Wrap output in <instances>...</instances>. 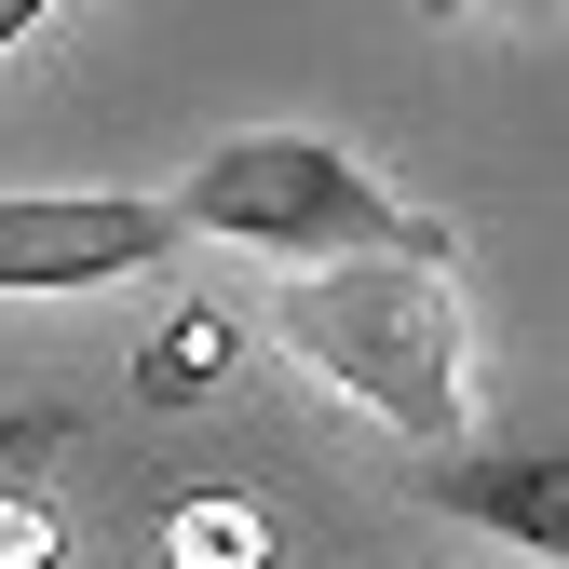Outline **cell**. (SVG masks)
Wrapping results in <instances>:
<instances>
[{"mask_svg":"<svg viewBox=\"0 0 569 569\" xmlns=\"http://www.w3.org/2000/svg\"><path fill=\"white\" fill-rule=\"evenodd\" d=\"M284 352H299L312 380H339L367 420L420 461L475 448V339H461V299H448V258H339V271H299L271 299Z\"/></svg>","mask_w":569,"mask_h":569,"instance_id":"cell-1","label":"cell"},{"mask_svg":"<svg viewBox=\"0 0 569 569\" xmlns=\"http://www.w3.org/2000/svg\"><path fill=\"white\" fill-rule=\"evenodd\" d=\"M163 203H177V231H218V244L299 258V271H339V258H448V231L420 218V203H393L339 136H299V122L218 136Z\"/></svg>","mask_w":569,"mask_h":569,"instance_id":"cell-2","label":"cell"},{"mask_svg":"<svg viewBox=\"0 0 569 569\" xmlns=\"http://www.w3.org/2000/svg\"><path fill=\"white\" fill-rule=\"evenodd\" d=\"M190 231L150 190H0V299H82V284L163 271Z\"/></svg>","mask_w":569,"mask_h":569,"instance_id":"cell-3","label":"cell"},{"mask_svg":"<svg viewBox=\"0 0 569 569\" xmlns=\"http://www.w3.org/2000/svg\"><path fill=\"white\" fill-rule=\"evenodd\" d=\"M420 502L488 529V542H516V556H542V569H569V435H529V420L475 435L448 461H420Z\"/></svg>","mask_w":569,"mask_h":569,"instance_id":"cell-4","label":"cell"},{"mask_svg":"<svg viewBox=\"0 0 569 569\" xmlns=\"http://www.w3.org/2000/svg\"><path fill=\"white\" fill-rule=\"evenodd\" d=\"M163 569H271L258 502H177L163 516Z\"/></svg>","mask_w":569,"mask_h":569,"instance_id":"cell-5","label":"cell"},{"mask_svg":"<svg viewBox=\"0 0 569 569\" xmlns=\"http://www.w3.org/2000/svg\"><path fill=\"white\" fill-rule=\"evenodd\" d=\"M218 367H231V326H218V312H190V326L150 352V367H136V393H190V380H218Z\"/></svg>","mask_w":569,"mask_h":569,"instance_id":"cell-6","label":"cell"},{"mask_svg":"<svg viewBox=\"0 0 569 569\" xmlns=\"http://www.w3.org/2000/svg\"><path fill=\"white\" fill-rule=\"evenodd\" d=\"M0 569H54V516L14 502V488H0Z\"/></svg>","mask_w":569,"mask_h":569,"instance_id":"cell-7","label":"cell"},{"mask_svg":"<svg viewBox=\"0 0 569 569\" xmlns=\"http://www.w3.org/2000/svg\"><path fill=\"white\" fill-rule=\"evenodd\" d=\"M54 435H68L54 407H0V461H28V448H54Z\"/></svg>","mask_w":569,"mask_h":569,"instance_id":"cell-8","label":"cell"},{"mask_svg":"<svg viewBox=\"0 0 569 569\" xmlns=\"http://www.w3.org/2000/svg\"><path fill=\"white\" fill-rule=\"evenodd\" d=\"M41 28H54V0H0V54H28Z\"/></svg>","mask_w":569,"mask_h":569,"instance_id":"cell-9","label":"cell"}]
</instances>
